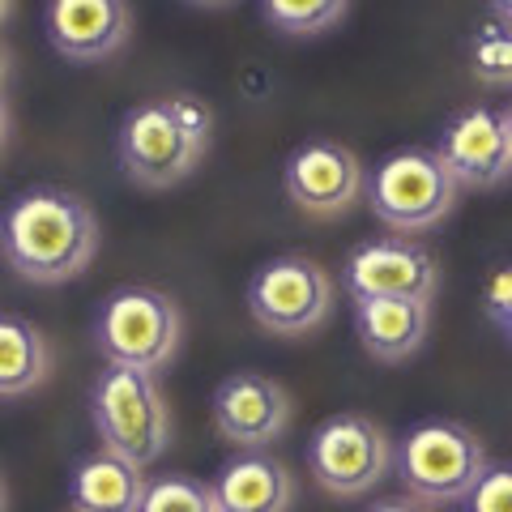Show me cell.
Instances as JSON below:
<instances>
[{
    "label": "cell",
    "instance_id": "4316f807",
    "mask_svg": "<svg viewBox=\"0 0 512 512\" xmlns=\"http://www.w3.org/2000/svg\"><path fill=\"white\" fill-rule=\"evenodd\" d=\"M0 512H9V491H5V478H0Z\"/></svg>",
    "mask_w": 512,
    "mask_h": 512
},
{
    "label": "cell",
    "instance_id": "7402d4cb",
    "mask_svg": "<svg viewBox=\"0 0 512 512\" xmlns=\"http://www.w3.org/2000/svg\"><path fill=\"white\" fill-rule=\"evenodd\" d=\"M487 312L491 320L504 329V338L512 342V265L500 269L491 282H487Z\"/></svg>",
    "mask_w": 512,
    "mask_h": 512
},
{
    "label": "cell",
    "instance_id": "f546056e",
    "mask_svg": "<svg viewBox=\"0 0 512 512\" xmlns=\"http://www.w3.org/2000/svg\"><path fill=\"white\" fill-rule=\"evenodd\" d=\"M192 5H210L214 9V5H227V0H192Z\"/></svg>",
    "mask_w": 512,
    "mask_h": 512
},
{
    "label": "cell",
    "instance_id": "6da1fadb",
    "mask_svg": "<svg viewBox=\"0 0 512 512\" xmlns=\"http://www.w3.org/2000/svg\"><path fill=\"white\" fill-rule=\"evenodd\" d=\"M99 218L64 188H30L9 201L0 218V252L13 274L35 286H60L82 278L99 256Z\"/></svg>",
    "mask_w": 512,
    "mask_h": 512
},
{
    "label": "cell",
    "instance_id": "ffe728a7",
    "mask_svg": "<svg viewBox=\"0 0 512 512\" xmlns=\"http://www.w3.org/2000/svg\"><path fill=\"white\" fill-rule=\"evenodd\" d=\"M474 73L491 86H512V26H491L474 43Z\"/></svg>",
    "mask_w": 512,
    "mask_h": 512
},
{
    "label": "cell",
    "instance_id": "30bf717a",
    "mask_svg": "<svg viewBox=\"0 0 512 512\" xmlns=\"http://www.w3.org/2000/svg\"><path fill=\"white\" fill-rule=\"evenodd\" d=\"M282 188L291 197V205H299L303 214L333 218V214H346L363 197L367 175H363L359 154L350 146L329 141V137H312L303 146H295V154L286 158Z\"/></svg>",
    "mask_w": 512,
    "mask_h": 512
},
{
    "label": "cell",
    "instance_id": "5bb4252c",
    "mask_svg": "<svg viewBox=\"0 0 512 512\" xmlns=\"http://www.w3.org/2000/svg\"><path fill=\"white\" fill-rule=\"evenodd\" d=\"M218 512H291L295 478L278 457L265 448L256 453H235L227 466L210 478Z\"/></svg>",
    "mask_w": 512,
    "mask_h": 512
},
{
    "label": "cell",
    "instance_id": "603a6c76",
    "mask_svg": "<svg viewBox=\"0 0 512 512\" xmlns=\"http://www.w3.org/2000/svg\"><path fill=\"white\" fill-rule=\"evenodd\" d=\"M367 512H431V504L414 500V495H389V500H376Z\"/></svg>",
    "mask_w": 512,
    "mask_h": 512
},
{
    "label": "cell",
    "instance_id": "3957f363",
    "mask_svg": "<svg viewBox=\"0 0 512 512\" xmlns=\"http://www.w3.org/2000/svg\"><path fill=\"white\" fill-rule=\"evenodd\" d=\"M397 478H402L406 495L423 504H457L478 487L487 466V444L478 431L453 419H427L410 427L393 453Z\"/></svg>",
    "mask_w": 512,
    "mask_h": 512
},
{
    "label": "cell",
    "instance_id": "9a60e30c",
    "mask_svg": "<svg viewBox=\"0 0 512 512\" xmlns=\"http://www.w3.org/2000/svg\"><path fill=\"white\" fill-rule=\"evenodd\" d=\"M146 491H150L146 466H137V461L120 453H107V448L82 457L69 474L73 512H141Z\"/></svg>",
    "mask_w": 512,
    "mask_h": 512
},
{
    "label": "cell",
    "instance_id": "44dd1931",
    "mask_svg": "<svg viewBox=\"0 0 512 512\" xmlns=\"http://www.w3.org/2000/svg\"><path fill=\"white\" fill-rule=\"evenodd\" d=\"M466 512H512V466H491L466 495Z\"/></svg>",
    "mask_w": 512,
    "mask_h": 512
},
{
    "label": "cell",
    "instance_id": "2e32d148",
    "mask_svg": "<svg viewBox=\"0 0 512 512\" xmlns=\"http://www.w3.org/2000/svg\"><path fill=\"white\" fill-rule=\"evenodd\" d=\"M431 329V303L414 299H355V333L376 363H406L419 355Z\"/></svg>",
    "mask_w": 512,
    "mask_h": 512
},
{
    "label": "cell",
    "instance_id": "f1b7e54d",
    "mask_svg": "<svg viewBox=\"0 0 512 512\" xmlns=\"http://www.w3.org/2000/svg\"><path fill=\"white\" fill-rule=\"evenodd\" d=\"M9 5L13 0H0V26H5V18H9Z\"/></svg>",
    "mask_w": 512,
    "mask_h": 512
},
{
    "label": "cell",
    "instance_id": "484cf974",
    "mask_svg": "<svg viewBox=\"0 0 512 512\" xmlns=\"http://www.w3.org/2000/svg\"><path fill=\"white\" fill-rule=\"evenodd\" d=\"M5 82H9V52L0 47V94H5Z\"/></svg>",
    "mask_w": 512,
    "mask_h": 512
},
{
    "label": "cell",
    "instance_id": "8fae6325",
    "mask_svg": "<svg viewBox=\"0 0 512 512\" xmlns=\"http://www.w3.org/2000/svg\"><path fill=\"white\" fill-rule=\"evenodd\" d=\"M291 423V393L261 372H235L214 389V427L235 453L274 444Z\"/></svg>",
    "mask_w": 512,
    "mask_h": 512
},
{
    "label": "cell",
    "instance_id": "83f0119b",
    "mask_svg": "<svg viewBox=\"0 0 512 512\" xmlns=\"http://www.w3.org/2000/svg\"><path fill=\"white\" fill-rule=\"evenodd\" d=\"M504 133H508V146H512V107L504 111Z\"/></svg>",
    "mask_w": 512,
    "mask_h": 512
},
{
    "label": "cell",
    "instance_id": "8992f818",
    "mask_svg": "<svg viewBox=\"0 0 512 512\" xmlns=\"http://www.w3.org/2000/svg\"><path fill=\"white\" fill-rule=\"evenodd\" d=\"M367 205L384 227L419 235L431 231L453 214L457 205V180L453 171L440 163L436 150L410 146L389 154L367 180Z\"/></svg>",
    "mask_w": 512,
    "mask_h": 512
},
{
    "label": "cell",
    "instance_id": "7c38bea8",
    "mask_svg": "<svg viewBox=\"0 0 512 512\" xmlns=\"http://www.w3.org/2000/svg\"><path fill=\"white\" fill-rule=\"evenodd\" d=\"M440 163L453 171L457 188H495L512 175V146L504 133V111L466 107L444 124L436 141Z\"/></svg>",
    "mask_w": 512,
    "mask_h": 512
},
{
    "label": "cell",
    "instance_id": "cb8c5ba5",
    "mask_svg": "<svg viewBox=\"0 0 512 512\" xmlns=\"http://www.w3.org/2000/svg\"><path fill=\"white\" fill-rule=\"evenodd\" d=\"M491 9H495V18H500L504 26H512V0H491Z\"/></svg>",
    "mask_w": 512,
    "mask_h": 512
},
{
    "label": "cell",
    "instance_id": "d4e9b609",
    "mask_svg": "<svg viewBox=\"0 0 512 512\" xmlns=\"http://www.w3.org/2000/svg\"><path fill=\"white\" fill-rule=\"evenodd\" d=\"M9 141V107H5V94H0V150Z\"/></svg>",
    "mask_w": 512,
    "mask_h": 512
},
{
    "label": "cell",
    "instance_id": "7a4b0ae2",
    "mask_svg": "<svg viewBox=\"0 0 512 512\" xmlns=\"http://www.w3.org/2000/svg\"><path fill=\"white\" fill-rule=\"evenodd\" d=\"M214 116L210 107L192 94H171V99H146L124 111L116 133L120 171L137 188H171L188 180L210 154Z\"/></svg>",
    "mask_w": 512,
    "mask_h": 512
},
{
    "label": "cell",
    "instance_id": "ac0fdd59",
    "mask_svg": "<svg viewBox=\"0 0 512 512\" xmlns=\"http://www.w3.org/2000/svg\"><path fill=\"white\" fill-rule=\"evenodd\" d=\"M265 22L282 35H320V30L338 26L346 13V0H261Z\"/></svg>",
    "mask_w": 512,
    "mask_h": 512
},
{
    "label": "cell",
    "instance_id": "e0dca14e",
    "mask_svg": "<svg viewBox=\"0 0 512 512\" xmlns=\"http://www.w3.org/2000/svg\"><path fill=\"white\" fill-rule=\"evenodd\" d=\"M52 376L47 338L22 316L0 312V397H26Z\"/></svg>",
    "mask_w": 512,
    "mask_h": 512
},
{
    "label": "cell",
    "instance_id": "ba28073f",
    "mask_svg": "<svg viewBox=\"0 0 512 512\" xmlns=\"http://www.w3.org/2000/svg\"><path fill=\"white\" fill-rule=\"evenodd\" d=\"M338 286L308 256H274L248 282V312L274 338H303L333 312Z\"/></svg>",
    "mask_w": 512,
    "mask_h": 512
},
{
    "label": "cell",
    "instance_id": "4fadbf2b",
    "mask_svg": "<svg viewBox=\"0 0 512 512\" xmlns=\"http://www.w3.org/2000/svg\"><path fill=\"white\" fill-rule=\"evenodd\" d=\"M43 30L64 60L94 64L116 56L128 43L133 9L128 0H47Z\"/></svg>",
    "mask_w": 512,
    "mask_h": 512
},
{
    "label": "cell",
    "instance_id": "9c48e42d",
    "mask_svg": "<svg viewBox=\"0 0 512 512\" xmlns=\"http://www.w3.org/2000/svg\"><path fill=\"white\" fill-rule=\"evenodd\" d=\"M342 286L355 299L431 303L440 291V261L419 239H367L346 256Z\"/></svg>",
    "mask_w": 512,
    "mask_h": 512
},
{
    "label": "cell",
    "instance_id": "5b68a950",
    "mask_svg": "<svg viewBox=\"0 0 512 512\" xmlns=\"http://www.w3.org/2000/svg\"><path fill=\"white\" fill-rule=\"evenodd\" d=\"M184 320L175 299L154 291V286H120L103 299L99 320H94V342L103 359L116 367H137V372H163L180 350Z\"/></svg>",
    "mask_w": 512,
    "mask_h": 512
},
{
    "label": "cell",
    "instance_id": "277c9868",
    "mask_svg": "<svg viewBox=\"0 0 512 512\" xmlns=\"http://www.w3.org/2000/svg\"><path fill=\"white\" fill-rule=\"evenodd\" d=\"M90 414L107 453H120L128 461H137V466L158 461L171 444L167 397L158 389V380L150 372H137V367L107 363V372L94 380Z\"/></svg>",
    "mask_w": 512,
    "mask_h": 512
},
{
    "label": "cell",
    "instance_id": "d6986e66",
    "mask_svg": "<svg viewBox=\"0 0 512 512\" xmlns=\"http://www.w3.org/2000/svg\"><path fill=\"white\" fill-rule=\"evenodd\" d=\"M141 512H218V500L210 483H197L188 474H163V478H150Z\"/></svg>",
    "mask_w": 512,
    "mask_h": 512
},
{
    "label": "cell",
    "instance_id": "52a82bcc",
    "mask_svg": "<svg viewBox=\"0 0 512 512\" xmlns=\"http://www.w3.org/2000/svg\"><path fill=\"white\" fill-rule=\"evenodd\" d=\"M393 466V444L384 427L367 414H333L308 440V474L320 491L355 500L367 495Z\"/></svg>",
    "mask_w": 512,
    "mask_h": 512
}]
</instances>
